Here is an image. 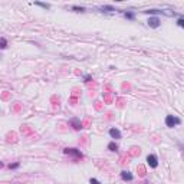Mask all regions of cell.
Here are the masks:
<instances>
[{
    "label": "cell",
    "instance_id": "cell-1",
    "mask_svg": "<svg viewBox=\"0 0 184 184\" xmlns=\"http://www.w3.org/2000/svg\"><path fill=\"white\" fill-rule=\"evenodd\" d=\"M63 154H66V156L69 157H73V160H81V158H84V154H82V151H81L79 148H73V147H66V148H63Z\"/></svg>",
    "mask_w": 184,
    "mask_h": 184
},
{
    "label": "cell",
    "instance_id": "cell-2",
    "mask_svg": "<svg viewBox=\"0 0 184 184\" xmlns=\"http://www.w3.org/2000/svg\"><path fill=\"white\" fill-rule=\"evenodd\" d=\"M181 125V118L175 117V115H167L165 117V127L167 128H175Z\"/></svg>",
    "mask_w": 184,
    "mask_h": 184
},
{
    "label": "cell",
    "instance_id": "cell-3",
    "mask_svg": "<svg viewBox=\"0 0 184 184\" xmlns=\"http://www.w3.org/2000/svg\"><path fill=\"white\" fill-rule=\"evenodd\" d=\"M145 161H147V165L150 168H157L158 167V157L156 154H148L145 157Z\"/></svg>",
    "mask_w": 184,
    "mask_h": 184
},
{
    "label": "cell",
    "instance_id": "cell-4",
    "mask_svg": "<svg viewBox=\"0 0 184 184\" xmlns=\"http://www.w3.org/2000/svg\"><path fill=\"white\" fill-rule=\"evenodd\" d=\"M147 24H148L151 29H158L161 26V20H160L158 16H150V19H148Z\"/></svg>",
    "mask_w": 184,
    "mask_h": 184
},
{
    "label": "cell",
    "instance_id": "cell-5",
    "mask_svg": "<svg viewBox=\"0 0 184 184\" xmlns=\"http://www.w3.org/2000/svg\"><path fill=\"white\" fill-rule=\"evenodd\" d=\"M109 137L112 138V141H118V140H121L122 138V134H121V131H119L118 128H109Z\"/></svg>",
    "mask_w": 184,
    "mask_h": 184
},
{
    "label": "cell",
    "instance_id": "cell-6",
    "mask_svg": "<svg viewBox=\"0 0 184 184\" xmlns=\"http://www.w3.org/2000/svg\"><path fill=\"white\" fill-rule=\"evenodd\" d=\"M119 175H121V180H122V181H127V183H130V181L134 180V174H132L130 170H122L119 173Z\"/></svg>",
    "mask_w": 184,
    "mask_h": 184
},
{
    "label": "cell",
    "instance_id": "cell-7",
    "mask_svg": "<svg viewBox=\"0 0 184 184\" xmlns=\"http://www.w3.org/2000/svg\"><path fill=\"white\" fill-rule=\"evenodd\" d=\"M69 124H71V127L75 130V131H81L82 130V122H81V119L79 118H76V117H73V118L69 119Z\"/></svg>",
    "mask_w": 184,
    "mask_h": 184
},
{
    "label": "cell",
    "instance_id": "cell-8",
    "mask_svg": "<svg viewBox=\"0 0 184 184\" xmlns=\"http://www.w3.org/2000/svg\"><path fill=\"white\" fill-rule=\"evenodd\" d=\"M107 148H108L111 152H118V150H119V147H118V144L115 141H109L108 142V145H107Z\"/></svg>",
    "mask_w": 184,
    "mask_h": 184
},
{
    "label": "cell",
    "instance_id": "cell-9",
    "mask_svg": "<svg viewBox=\"0 0 184 184\" xmlns=\"http://www.w3.org/2000/svg\"><path fill=\"white\" fill-rule=\"evenodd\" d=\"M124 17L127 20H135V17H137V14H135V12H131V10H127V12H124Z\"/></svg>",
    "mask_w": 184,
    "mask_h": 184
},
{
    "label": "cell",
    "instance_id": "cell-10",
    "mask_svg": "<svg viewBox=\"0 0 184 184\" xmlns=\"http://www.w3.org/2000/svg\"><path fill=\"white\" fill-rule=\"evenodd\" d=\"M7 46H9V43H7V39H6V38H2V36H0V51H5V49H7Z\"/></svg>",
    "mask_w": 184,
    "mask_h": 184
},
{
    "label": "cell",
    "instance_id": "cell-11",
    "mask_svg": "<svg viewBox=\"0 0 184 184\" xmlns=\"http://www.w3.org/2000/svg\"><path fill=\"white\" fill-rule=\"evenodd\" d=\"M99 9L102 10V13H109V12H115V7H114V6H101V7H99Z\"/></svg>",
    "mask_w": 184,
    "mask_h": 184
},
{
    "label": "cell",
    "instance_id": "cell-12",
    "mask_svg": "<svg viewBox=\"0 0 184 184\" xmlns=\"http://www.w3.org/2000/svg\"><path fill=\"white\" fill-rule=\"evenodd\" d=\"M142 13H145V14H152V16H154V14H160V13H163V12H161V10H158V9H148V10H144Z\"/></svg>",
    "mask_w": 184,
    "mask_h": 184
},
{
    "label": "cell",
    "instance_id": "cell-13",
    "mask_svg": "<svg viewBox=\"0 0 184 184\" xmlns=\"http://www.w3.org/2000/svg\"><path fill=\"white\" fill-rule=\"evenodd\" d=\"M33 5H35V6H39V7H42V9H45V10L51 9V5H49V3H42V2H35Z\"/></svg>",
    "mask_w": 184,
    "mask_h": 184
},
{
    "label": "cell",
    "instance_id": "cell-14",
    "mask_svg": "<svg viewBox=\"0 0 184 184\" xmlns=\"http://www.w3.org/2000/svg\"><path fill=\"white\" fill-rule=\"evenodd\" d=\"M71 9H72V12H76V13H84L86 10L84 6H72Z\"/></svg>",
    "mask_w": 184,
    "mask_h": 184
},
{
    "label": "cell",
    "instance_id": "cell-15",
    "mask_svg": "<svg viewBox=\"0 0 184 184\" xmlns=\"http://www.w3.org/2000/svg\"><path fill=\"white\" fill-rule=\"evenodd\" d=\"M7 167H9V170H17V168L20 167V163L19 161H16V163H10Z\"/></svg>",
    "mask_w": 184,
    "mask_h": 184
},
{
    "label": "cell",
    "instance_id": "cell-16",
    "mask_svg": "<svg viewBox=\"0 0 184 184\" xmlns=\"http://www.w3.org/2000/svg\"><path fill=\"white\" fill-rule=\"evenodd\" d=\"M82 81H84L85 84H88V82H91V81H92V75H89V73H85V75H82Z\"/></svg>",
    "mask_w": 184,
    "mask_h": 184
},
{
    "label": "cell",
    "instance_id": "cell-17",
    "mask_svg": "<svg viewBox=\"0 0 184 184\" xmlns=\"http://www.w3.org/2000/svg\"><path fill=\"white\" fill-rule=\"evenodd\" d=\"M177 26L181 28V29L184 28V17L183 16H178V19H177Z\"/></svg>",
    "mask_w": 184,
    "mask_h": 184
},
{
    "label": "cell",
    "instance_id": "cell-18",
    "mask_svg": "<svg viewBox=\"0 0 184 184\" xmlns=\"http://www.w3.org/2000/svg\"><path fill=\"white\" fill-rule=\"evenodd\" d=\"M89 184H101V181H98V180L94 178V177H91V178H89Z\"/></svg>",
    "mask_w": 184,
    "mask_h": 184
},
{
    "label": "cell",
    "instance_id": "cell-19",
    "mask_svg": "<svg viewBox=\"0 0 184 184\" xmlns=\"http://www.w3.org/2000/svg\"><path fill=\"white\" fill-rule=\"evenodd\" d=\"M3 167H5V164H3V163L0 161V168H3Z\"/></svg>",
    "mask_w": 184,
    "mask_h": 184
},
{
    "label": "cell",
    "instance_id": "cell-20",
    "mask_svg": "<svg viewBox=\"0 0 184 184\" xmlns=\"http://www.w3.org/2000/svg\"><path fill=\"white\" fill-rule=\"evenodd\" d=\"M147 184H148V183H147Z\"/></svg>",
    "mask_w": 184,
    "mask_h": 184
},
{
    "label": "cell",
    "instance_id": "cell-21",
    "mask_svg": "<svg viewBox=\"0 0 184 184\" xmlns=\"http://www.w3.org/2000/svg\"><path fill=\"white\" fill-rule=\"evenodd\" d=\"M0 58H2V56H0Z\"/></svg>",
    "mask_w": 184,
    "mask_h": 184
}]
</instances>
